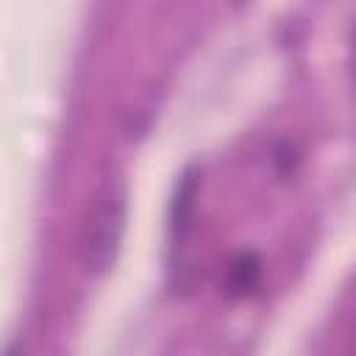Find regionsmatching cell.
Listing matches in <instances>:
<instances>
[{"label": "cell", "instance_id": "cell-2", "mask_svg": "<svg viewBox=\"0 0 356 356\" xmlns=\"http://www.w3.org/2000/svg\"><path fill=\"white\" fill-rule=\"evenodd\" d=\"M259 281V261L253 256H242L234 267H231V275H228V286L231 292L236 295H245L248 289H253Z\"/></svg>", "mask_w": 356, "mask_h": 356}, {"label": "cell", "instance_id": "cell-1", "mask_svg": "<svg viewBox=\"0 0 356 356\" xmlns=\"http://www.w3.org/2000/svg\"><path fill=\"white\" fill-rule=\"evenodd\" d=\"M125 231V189L108 186L92 209L83 231V261L92 273H106L120 250Z\"/></svg>", "mask_w": 356, "mask_h": 356}]
</instances>
